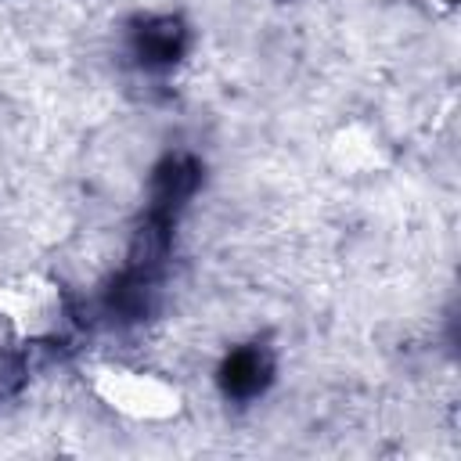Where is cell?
<instances>
[{
    "label": "cell",
    "instance_id": "obj_1",
    "mask_svg": "<svg viewBox=\"0 0 461 461\" xmlns=\"http://www.w3.org/2000/svg\"><path fill=\"white\" fill-rule=\"evenodd\" d=\"M267 375H270V360H267V353L256 349V346H249V349L230 353V360H227V367H223V385H227V393L252 396V393L263 389Z\"/></svg>",
    "mask_w": 461,
    "mask_h": 461
}]
</instances>
